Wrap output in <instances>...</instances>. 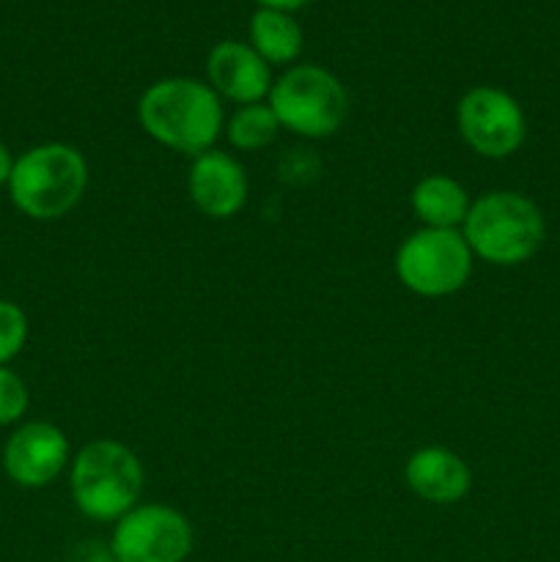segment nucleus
Masks as SVG:
<instances>
[{
	"label": "nucleus",
	"mask_w": 560,
	"mask_h": 562,
	"mask_svg": "<svg viewBox=\"0 0 560 562\" xmlns=\"http://www.w3.org/2000/svg\"><path fill=\"white\" fill-rule=\"evenodd\" d=\"M137 124L159 146L198 157L223 135V102L209 82L165 77L137 99Z\"/></svg>",
	"instance_id": "obj_1"
},
{
	"label": "nucleus",
	"mask_w": 560,
	"mask_h": 562,
	"mask_svg": "<svg viewBox=\"0 0 560 562\" xmlns=\"http://www.w3.org/2000/svg\"><path fill=\"white\" fill-rule=\"evenodd\" d=\"M146 472L135 450L115 439L82 445L69 464V492L86 519L115 525L141 505Z\"/></svg>",
	"instance_id": "obj_2"
},
{
	"label": "nucleus",
	"mask_w": 560,
	"mask_h": 562,
	"mask_svg": "<svg viewBox=\"0 0 560 562\" xmlns=\"http://www.w3.org/2000/svg\"><path fill=\"white\" fill-rule=\"evenodd\" d=\"M472 256L494 267H519L544 245L547 223L536 203L522 192L494 190L472 201L461 225Z\"/></svg>",
	"instance_id": "obj_3"
},
{
	"label": "nucleus",
	"mask_w": 560,
	"mask_h": 562,
	"mask_svg": "<svg viewBox=\"0 0 560 562\" xmlns=\"http://www.w3.org/2000/svg\"><path fill=\"white\" fill-rule=\"evenodd\" d=\"M11 203L25 217L49 223L60 220L82 201L88 187V162L69 143H42L14 159L9 179Z\"/></svg>",
	"instance_id": "obj_4"
},
{
	"label": "nucleus",
	"mask_w": 560,
	"mask_h": 562,
	"mask_svg": "<svg viewBox=\"0 0 560 562\" xmlns=\"http://www.w3.org/2000/svg\"><path fill=\"white\" fill-rule=\"evenodd\" d=\"M267 104L278 115L283 130L322 140L344 126L346 113H349V93L329 69L300 64L285 69L272 82Z\"/></svg>",
	"instance_id": "obj_5"
},
{
	"label": "nucleus",
	"mask_w": 560,
	"mask_h": 562,
	"mask_svg": "<svg viewBox=\"0 0 560 562\" xmlns=\"http://www.w3.org/2000/svg\"><path fill=\"white\" fill-rule=\"evenodd\" d=\"M472 258L461 231L421 228L395 250V278L412 294L439 300L464 289L472 274Z\"/></svg>",
	"instance_id": "obj_6"
},
{
	"label": "nucleus",
	"mask_w": 560,
	"mask_h": 562,
	"mask_svg": "<svg viewBox=\"0 0 560 562\" xmlns=\"http://www.w3.org/2000/svg\"><path fill=\"white\" fill-rule=\"evenodd\" d=\"M192 541V525L181 510L143 503L115 521L108 547L119 562H184Z\"/></svg>",
	"instance_id": "obj_7"
},
{
	"label": "nucleus",
	"mask_w": 560,
	"mask_h": 562,
	"mask_svg": "<svg viewBox=\"0 0 560 562\" xmlns=\"http://www.w3.org/2000/svg\"><path fill=\"white\" fill-rule=\"evenodd\" d=\"M459 135L478 157L505 159L525 143L527 124L519 102L494 86H475L459 99L456 108Z\"/></svg>",
	"instance_id": "obj_8"
},
{
	"label": "nucleus",
	"mask_w": 560,
	"mask_h": 562,
	"mask_svg": "<svg viewBox=\"0 0 560 562\" xmlns=\"http://www.w3.org/2000/svg\"><path fill=\"white\" fill-rule=\"evenodd\" d=\"M69 464V439L47 420L22 423L3 445L5 475L22 488L49 486Z\"/></svg>",
	"instance_id": "obj_9"
},
{
	"label": "nucleus",
	"mask_w": 560,
	"mask_h": 562,
	"mask_svg": "<svg viewBox=\"0 0 560 562\" xmlns=\"http://www.w3.org/2000/svg\"><path fill=\"white\" fill-rule=\"evenodd\" d=\"M187 192L201 214L212 220H231L245 209L250 184L239 159L231 157L228 151L209 148L192 157Z\"/></svg>",
	"instance_id": "obj_10"
},
{
	"label": "nucleus",
	"mask_w": 560,
	"mask_h": 562,
	"mask_svg": "<svg viewBox=\"0 0 560 562\" xmlns=\"http://www.w3.org/2000/svg\"><path fill=\"white\" fill-rule=\"evenodd\" d=\"M209 86L217 97L242 104H256L272 91V71L269 64L247 42L214 44L206 55Z\"/></svg>",
	"instance_id": "obj_11"
},
{
	"label": "nucleus",
	"mask_w": 560,
	"mask_h": 562,
	"mask_svg": "<svg viewBox=\"0 0 560 562\" xmlns=\"http://www.w3.org/2000/svg\"><path fill=\"white\" fill-rule=\"evenodd\" d=\"M404 481L415 497L432 505H453L470 494L472 472L450 448L428 445L415 450L404 464Z\"/></svg>",
	"instance_id": "obj_12"
},
{
	"label": "nucleus",
	"mask_w": 560,
	"mask_h": 562,
	"mask_svg": "<svg viewBox=\"0 0 560 562\" xmlns=\"http://www.w3.org/2000/svg\"><path fill=\"white\" fill-rule=\"evenodd\" d=\"M412 212L423 223V228H445V231H461L467 212H470L472 201L467 195L464 187L456 179L445 173L423 176L415 187H412Z\"/></svg>",
	"instance_id": "obj_13"
},
{
	"label": "nucleus",
	"mask_w": 560,
	"mask_h": 562,
	"mask_svg": "<svg viewBox=\"0 0 560 562\" xmlns=\"http://www.w3.org/2000/svg\"><path fill=\"white\" fill-rule=\"evenodd\" d=\"M250 47L267 60L269 66L294 64L302 53V27L294 14L278 9H258L247 25Z\"/></svg>",
	"instance_id": "obj_14"
},
{
	"label": "nucleus",
	"mask_w": 560,
	"mask_h": 562,
	"mask_svg": "<svg viewBox=\"0 0 560 562\" xmlns=\"http://www.w3.org/2000/svg\"><path fill=\"white\" fill-rule=\"evenodd\" d=\"M225 137L239 151H261L278 137L280 121L272 113V108L264 102L242 104L223 126Z\"/></svg>",
	"instance_id": "obj_15"
},
{
	"label": "nucleus",
	"mask_w": 560,
	"mask_h": 562,
	"mask_svg": "<svg viewBox=\"0 0 560 562\" xmlns=\"http://www.w3.org/2000/svg\"><path fill=\"white\" fill-rule=\"evenodd\" d=\"M27 344V316L16 302L0 300V366H9Z\"/></svg>",
	"instance_id": "obj_16"
},
{
	"label": "nucleus",
	"mask_w": 560,
	"mask_h": 562,
	"mask_svg": "<svg viewBox=\"0 0 560 562\" xmlns=\"http://www.w3.org/2000/svg\"><path fill=\"white\" fill-rule=\"evenodd\" d=\"M31 395L27 384L22 382L20 373L11 371L9 366H0V426H14L25 417Z\"/></svg>",
	"instance_id": "obj_17"
},
{
	"label": "nucleus",
	"mask_w": 560,
	"mask_h": 562,
	"mask_svg": "<svg viewBox=\"0 0 560 562\" xmlns=\"http://www.w3.org/2000/svg\"><path fill=\"white\" fill-rule=\"evenodd\" d=\"M69 562H119V558H115V554L110 552V547H104V543L88 541L75 549Z\"/></svg>",
	"instance_id": "obj_18"
},
{
	"label": "nucleus",
	"mask_w": 560,
	"mask_h": 562,
	"mask_svg": "<svg viewBox=\"0 0 560 562\" xmlns=\"http://www.w3.org/2000/svg\"><path fill=\"white\" fill-rule=\"evenodd\" d=\"M261 3V9H278V11H296L302 9V5H307L311 0H258Z\"/></svg>",
	"instance_id": "obj_19"
},
{
	"label": "nucleus",
	"mask_w": 560,
	"mask_h": 562,
	"mask_svg": "<svg viewBox=\"0 0 560 562\" xmlns=\"http://www.w3.org/2000/svg\"><path fill=\"white\" fill-rule=\"evenodd\" d=\"M11 170H14V157H11L9 148H5L3 143H0V187L9 184Z\"/></svg>",
	"instance_id": "obj_20"
}]
</instances>
